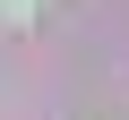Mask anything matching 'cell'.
Listing matches in <instances>:
<instances>
[{"label":"cell","instance_id":"cell-1","mask_svg":"<svg viewBox=\"0 0 129 120\" xmlns=\"http://www.w3.org/2000/svg\"><path fill=\"white\" fill-rule=\"evenodd\" d=\"M0 17H9V26H26V17H35V0H0Z\"/></svg>","mask_w":129,"mask_h":120}]
</instances>
